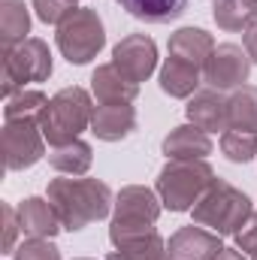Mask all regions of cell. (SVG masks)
Wrapping results in <instances>:
<instances>
[{
	"mask_svg": "<svg viewBox=\"0 0 257 260\" xmlns=\"http://www.w3.org/2000/svg\"><path fill=\"white\" fill-rule=\"evenodd\" d=\"M160 206H164L160 197L151 188H142V185L121 188V194L115 197V218H112V227H109L112 245H121L127 239L151 233L157 218H160Z\"/></svg>",
	"mask_w": 257,
	"mask_h": 260,
	"instance_id": "obj_5",
	"label": "cell"
},
{
	"mask_svg": "<svg viewBox=\"0 0 257 260\" xmlns=\"http://www.w3.org/2000/svg\"><path fill=\"white\" fill-rule=\"evenodd\" d=\"M52 76V52L40 37H27L15 49L3 52V97L24 91L27 82H46Z\"/></svg>",
	"mask_w": 257,
	"mask_h": 260,
	"instance_id": "obj_6",
	"label": "cell"
},
{
	"mask_svg": "<svg viewBox=\"0 0 257 260\" xmlns=\"http://www.w3.org/2000/svg\"><path fill=\"white\" fill-rule=\"evenodd\" d=\"M224 251L218 233H209L203 227H182L170 242H167V257L170 260H215Z\"/></svg>",
	"mask_w": 257,
	"mask_h": 260,
	"instance_id": "obj_11",
	"label": "cell"
},
{
	"mask_svg": "<svg viewBox=\"0 0 257 260\" xmlns=\"http://www.w3.org/2000/svg\"><path fill=\"white\" fill-rule=\"evenodd\" d=\"M164 154L173 160H203L206 154H212V139L197 124H182L164 139Z\"/></svg>",
	"mask_w": 257,
	"mask_h": 260,
	"instance_id": "obj_16",
	"label": "cell"
},
{
	"mask_svg": "<svg viewBox=\"0 0 257 260\" xmlns=\"http://www.w3.org/2000/svg\"><path fill=\"white\" fill-rule=\"evenodd\" d=\"M70 3H76V0H70Z\"/></svg>",
	"mask_w": 257,
	"mask_h": 260,
	"instance_id": "obj_33",
	"label": "cell"
},
{
	"mask_svg": "<svg viewBox=\"0 0 257 260\" xmlns=\"http://www.w3.org/2000/svg\"><path fill=\"white\" fill-rule=\"evenodd\" d=\"M212 15L221 30H248L257 21V0H215Z\"/></svg>",
	"mask_w": 257,
	"mask_h": 260,
	"instance_id": "obj_21",
	"label": "cell"
},
{
	"mask_svg": "<svg viewBox=\"0 0 257 260\" xmlns=\"http://www.w3.org/2000/svg\"><path fill=\"white\" fill-rule=\"evenodd\" d=\"M82 260H85V257H82Z\"/></svg>",
	"mask_w": 257,
	"mask_h": 260,
	"instance_id": "obj_34",
	"label": "cell"
},
{
	"mask_svg": "<svg viewBox=\"0 0 257 260\" xmlns=\"http://www.w3.org/2000/svg\"><path fill=\"white\" fill-rule=\"evenodd\" d=\"M191 212H194V221L200 227H209L218 236L242 233V227H248V221L254 215L251 200L242 191H236L233 185L221 182V179H215V185L197 200V206Z\"/></svg>",
	"mask_w": 257,
	"mask_h": 260,
	"instance_id": "obj_2",
	"label": "cell"
},
{
	"mask_svg": "<svg viewBox=\"0 0 257 260\" xmlns=\"http://www.w3.org/2000/svg\"><path fill=\"white\" fill-rule=\"evenodd\" d=\"M221 151L227 154V160L233 164H248L257 154V133H248V130H224L221 136Z\"/></svg>",
	"mask_w": 257,
	"mask_h": 260,
	"instance_id": "obj_26",
	"label": "cell"
},
{
	"mask_svg": "<svg viewBox=\"0 0 257 260\" xmlns=\"http://www.w3.org/2000/svg\"><path fill=\"white\" fill-rule=\"evenodd\" d=\"M27 30H30V15L24 9V0H0V40H3V52L15 49L18 43H24Z\"/></svg>",
	"mask_w": 257,
	"mask_h": 260,
	"instance_id": "obj_19",
	"label": "cell"
},
{
	"mask_svg": "<svg viewBox=\"0 0 257 260\" xmlns=\"http://www.w3.org/2000/svg\"><path fill=\"white\" fill-rule=\"evenodd\" d=\"M245 52H248V58L257 64V21L245 30Z\"/></svg>",
	"mask_w": 257,
	"mask_h": 260,
	"instance_id": "obj_31",
	"label": "cell"
},
{
	"mask_svg": "<svg viewBox=\"0 0 257 260\" xmlns=\"http://www.w3.org/2000/svg\"><path fill=\"white\" fill-rule=\"evenodd\" d=\"M91 118H94V106H91L88 91L73 85L49 100V106L40 115V130L52 145H64V142L79 139V133L85 127H91Z\"/></svg>",
	"mask_w": 257,
	"mask_h": 260,
	"instance_id": "obj_4",
	"label": "cell"
},
{
	"mask_svg": "<svg viewBox=\"0 0 257 260\" xmlns=\"http://www.w3.org/2000/svg\"><path fill=\"white\" fill-rule=\"evenodd\" d=\"M118 3H121V9H127L133 18L148 21V24L176 21L188 9V0H118Z\"/></svg>",
	"mask_w": 257,
	"mask_h": 260,
	"instance_id": "obj_20",
	"label": "cell"
},
{
	"mask_svg": "<svg viewBox=\"0 0 257 260\" xmlns=\"http://www.w3.org/2000/svg\"><path fill=\"white\" fill-rule=\"evenodd\" d=\"M215 185V170L206 160H170L157 176V197L170 212H188Z\"/></svg>",
	"mask_w": 257,
	"mask_h": 260,
	"instance_id": "obj_3",
	"label": "cell"
},
{
	"mask_svg": "<svg viewBox=\"0 0 257 260\" xmlns=\"http://www.w3.org/2000/svg\"><path fill=\"white\" fill-rule=\"evenodd\" d=\"M215 260H248V257H245L239 248H224V251H221V254H218Z\"/></svg>",
	"mask_w": 257,
	"mask_h": 260,
	"instance_id": "obj_32",
	"label": "cell"
},
{
	"mask_svg": "<svg viewBox=\"0 0 257 260\" xmlns=\"http://www.w3.org/2000/svg\"><path fill=\"white\" fill-rule=\"evenodd\" d=\"M43 130L37 118H21V121H6L3 127V160L6 170H27L46 154Z\"/></svg>",
	"mask_w": 257,
	"mask_h": 260,
	"instance_id": "obj_8",
	"label": "cell"
},
{
	"mask_svg": "<svg viewBox=\"0 0 257 260\" xmlns=\"http://www.w3.org/2000/svg\"><path fill=\"white\" fill-rule=\"evenodd\" d=\"M21 224H18V209L3 206V251H15V236H18Z\"/></svg>",
	"mask_w": 257,
	"mask_h": 260,
	"instance_id": "obj_29",
	"label": "cell"
},
{
	"mask_svg": "<svg viewBox=\"0 0 257 260\" xmlns=\"http://www.w3.org/2000/svg\"><path fill=\"white\" fill-rule=\"evenodd\" d=\"M251 73V58L242 46L224 43L215 46V52L209 55V61L203 67V79L209 82V88L215 91H230V88H242L248 82Z\"/></svg>",
	"mask_w": 257,
	"mask_h": 260,
	"instance_id": "obj_9",
	"label": "cell"
},
{
	"mask_svg": "<svg viewBox=\"0 0 257 260\" xmlns=\"http://www.w3.org/2000/svg\"><path fill=\"white\" fill-rule=\"evenodd\" d=\"M15 260H61V251L49 239H27L15 248Z\"/></svg>",
	"mask_w": 257,
	"mask_h": 260,
	"instance_id": "obj_27",
	"label": "cell"
},
{
	"mask_svg": "<svg viewBox=\"0 0 257 260\" xmlns=\"http://www.w3.org/2000/svg\"><path fill=\"white\" fill-rule=\"evenodd\" d=\"M91 145L82 142V139H73V142H64V145H55L49 151V164L58 170V173H67V176H85L91 170Z\"/></svg>",
	"mask_w": 257,
	"mask_h": 260,
	"instance_id": "obj_22",
	"label": "cell"
},
{
	"mask_svg": "<svg viewBox=\"0 0 257 260\" xmlns=\"http://www.w3.org/2000/svg\"><path fill=\"white\" fill-rule=\"evenodd\" d=\"M188 118L191 124H197L200 130H227L230 127V97H224L215 88L197 91L188 103Z\"/></svg>",
	"mask_w": 257,
	"mask_h": 260,
	"instance_id": "obj_12",
	"label": "cell"
},
{
	"mask_svg": "<svg viewBox=\"0 0 257 260\" xmlns=\"http://www.w3.org/2000/svg\"><path fill=\"white\" fill-rule=\"evenodd\" d=\"M212 52H215V43L200 27H182V30H176L170 37V55L179 58V61H188V64L200 67V70L206 67Z\"/></svg>",
	"mask_w": 257,
	"mask_h": 260,
	"instance_id": "obj_17",
	"label": "cell"
},
{
	"mask_svg": "<svg viewBox=\"0 0 257 260\" xmlns=\"http://www.w3.org/2000/svg\"><path fill=\"white\" fill-rule=\"evenodd\" d=\"M91 130L103 142H118L136 130V112L130 103H100L94 106Z\"/></svg>",
	"mask_w": 257,
	"mask_h": 260,
	"instance_id": "obj_13",
	"label": "cell"
},
{
	"mask_svg": "<svg viewBox=\"0 0 257 260\" xmlns=\"http://www.w3.org/2000/svg\"><path fill=\"white\" fill-rule=\"evenodd\" d=\"M30 3H34L40 21H46V24H61L67 15L76 9L70 0H30Z\"/></svg>",
	"mask_w": 257,
	"mask_h": 260,
	"instance_id": "obj_28",
	"label": "cell"
},
{
	"mask_svg": "<svg viewBox=\"0 0 257 260\" xmlns=\"http://www.w3.org/2000/svg\"><path fill=\"white\" fill-rule=\"evenodd\" d=\"M18 224H21V233L30 236V239H52L61 230L58 212L43 197H27L18 206Z\"/></svg>",
	"mask_w": 257,
	"mask_h": 260,
	"instance_id": "obj_14",
	"label": "cell"
},
{
	"mask_svg": "<svg viewBox=\"0 0 257 260\" xmlns=\"http://www.w3.org/2000/svg\"><path fill=\"white\" fill-rule=\"evenodd\" d=\"M236 248L248 260H257V227H245L242 233H236Z\"/></svg>",
	"mask_w": 257,
	"mask_h": 260,
	"instance_id": "obj_30",
	"label": "cell"
},
{
	"mask_svg": "<svg viewBox=\"0 0 257 260\" xmlns=\"http://www.w3.org/2000/svg\"><path fill=\"white\" fill-rule=\"evenodd\" d=\"M49 203L64 230H82L109 215L112 191L97 179H55L49 182Z\"/></svg>",
	"mask_w": 257,
	"mask_h": 260,
	"instance_id": "obj_1",
	"label": "cell"
},
{
	"mask_svg": "<svg viewBox=\"0 0 257 260\" xmlns=\"http://www.w3.org/2000/svg\"><path fill=\"white\" fill-rule=\"evenodd\" d=\"M103 43H106L103 21L94 9H79L76 6L58 24V49L70 64H88L91 58H97Z\"/></svg>",
	"mask_w": 257,
	"mask_h": 260,
	"instance_id": "obj_7",
	"label": "cell"
},
{
	"mask_svg": "<svg viewBox=\"0 0 257 260\" xmlns=\"http://www.w3.org/2000/svg\"><path fill=\"white\" fill-rule=\"evenodd\" d=\"M230 127L257 133V88L242 85V88L230 97Z\"/></svg>",
	"mask_w": 257,
	"mask_h": 260,
	"instance_id": "obj_24",
	"label": "cell"
},
{
	"mask_svg": "<svg viewBox=\"0 0 257 260\" xmlns=\"http://www.w3.org/2000/svg\"><path fill=\"white\" fill-rule=\"evenodd\" d=\"M112 64L118 67L130 82L139 85V82H145V79L154 73V67H157V46H154V40L145 37V34H130V37H124V40L115 46Z\"/></svg>",
	"mask_w": 257,
	"mask_h": 260,
	"instance_id": "obj_10",
	"label": "cell"
},
{
	"mask_svg": "<svg viewBox=\"0 0 257 260\" xmlns=\"http://www.w3.org/2000/svg\"><path fill=\"white\" fill-rule=\"evenodd\" d=\"M46 106H49V97L43 91H18L6 100L3 115H6V121H21V118H37L40 121Z\"/></svg>",
	"mask_w": 257,
	"mask_h": 260,
	"instance_id": "obj_25",
	"label": "cell"
},
{
	"mask_svg": "<svg viewBox=\"0 0 257 260\" xmlns=\"http://www.w3.org/2000/svg\"><path fill=\"white\" fill-rule=\"evenodd\" d=\"M200 76H203V70L200 67L188 64V61H179V58H167V64L160 70V88H164V94H170V97H191L197 94V85H200Z\"/></svg>",
	"mask_w": 257,
	"mask_h": 260,
	"instance_id": "obj_18",
	"label": "cell"
},
{
	"mask_svg": "<svg viewBox=\"0 0 257 260\" xmlns=\"http://www.w3.org/2000/svg\"><path fill=\"white\" fill-rule=\"evenodd\" d=\"M167 257V242L157 236V230L127 239L121 245H115V251H109L106 260H164Z\"/></svg>",
	"mask_w": 257,
	"mask_h": 260,
	"instance_id": "obj_23",
	"label": "cell"
},
{
	"mask_svg": "<svg viewBox=\"0 0 257 260\" xmlns=\"http://www.w3.org/2000/svg\"><path fill=\"white\" fill-rule=\"evenodd\" d=\"M91 91L100 103H133L139 94V85L130 82L115 64H100L91 76Z\"/></svg>",
	"mask_w": 257,
	"mask_h": 260,
	"instance_id": "obj_15",
	"label": "cell"
}]
</instances>
